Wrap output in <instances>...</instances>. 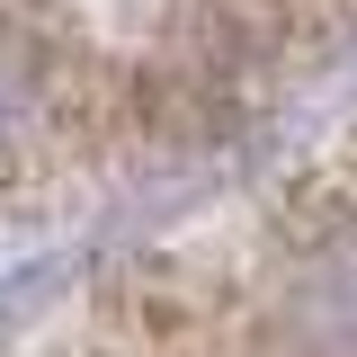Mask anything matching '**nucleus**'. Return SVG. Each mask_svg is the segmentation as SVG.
<instances>
[{"label": "nucleus", "instance_id": "f257e3e1", "mask_svg": "<svg viewBox=\"0 0 357 357\" xmlns=\"http://www.w3.org/2000/svg\"><path fill=\"white\" fill-rule=\"evenodd\" d=\"M81 107V63L45 18H9L0 9V170L36 161L45 143L72 134Z\"/></svg>", "mask_w": 357, "mask_h": 357}]
</instances>
